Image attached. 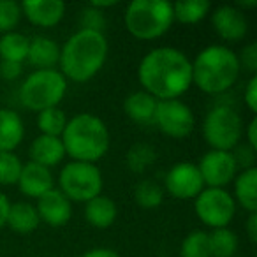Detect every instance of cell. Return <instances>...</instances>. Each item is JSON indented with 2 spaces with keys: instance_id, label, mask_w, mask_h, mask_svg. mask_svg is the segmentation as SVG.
Instances as JSON below:
<instances>
[{
  "instance_id": "obj_1",
  "label": "cell",
  "mask_w": 257,
  "mask_h": 257,
  "mask_svg": "<svg viewBox=\"0 0 257 257\" xmlns=\"http://www.w3.org/2000/svg\"><path fill=\"white\" fill-rule=\"evenodd\" d=\"M138 79L157 100L180 99L192 86V62L178 48H154L141 58Z\"/></svg>"
},
{
  "instance_id": "obj_2",
  "label": "cell",
  "mask_w": 257,
  "mask_h": 257,
  "mask_svg": "<svg viewBox=\"0 0 257 257\" xmlns=\"http://www.w3.org/2000/svg\"><path fill=\"white\" fill-rule=\"evenodd\" d=\"M109 53V44L104 34L76 30L60 48L58 71L74 83H86L99 74Z\"/></svg>"
},
{
  "instance_id": "obj_3",
  "label": "cell",
  "mask_w": 257,
  "mask_h": 257,
  "mask_svg": "<svg viewBox=\"0 0 257 257\" xmlns=\"http://www.w3.org/2000/svg\"><path fill=\"white\" fill-rule=\"evenodd\" d=\"M238 55L224 44H211L201 50L192 62V85L210 95L227 92L239 78Z\"/></svg>"
},
{
  "instance_id": "obj_4",
  "label": "cell",
  "mask_w": 257,
  "mask_h": 257,
  "mask_svg": "<svg viewBox=\"0 0 257 257\" xmlns=\"http://www.w3.org/2000/svg\"><path fill=\"white\" fill-rule=\"evenodd\" d=\"M60 140L65 157L95 164L107 154L111 138L102 118L92 113H79L67 120Z\"/></svg>"
},
{
  "instance_id": "obj_5",
  "label": "cell",
  "mask_w": 257,
  "mask_h": 257,
  "mask_svg": "<svg viewBox=\"0 0 257 257\" xmlns=\"http://www.w3.org/2000/svg\"><path fill=\"white\" fill-rule=\"evenodd\" d=\"M127 32L140 41H155L169 32L175 23L173 6L168 0H133L125 8Z\"/></svg>"
},
{
  "instance_id": "obj_6",
  "label": "cell",
  "mask_w": 257,
  "mask_h": 257,
  "mask_svg": "<svg viewBox=\"0 0 257 257\" xmlns=\"http://www.w3.org/2000/svg\"><path fill=\"white\" fill-rule=\"evenodd\" d=\"M67 86V79L58 69L34 71L20 85V102L27 109L41 113L50 107H57L64 100Z\"/></svg>"
},
{
  "instance_id": "obj_7",
  "label": "cell",
  "mask_w": 257,
  "mask_h": 257,
  "mask_svg": "<svg viewBox=\"0 0 257 257\" xmlns=\"http://www.w3.org/2000/svg\"><path fill=\"white\" fill-rule=\"evenodd\" d=\"M203 136L210 150L232 152L243 138L241 116L229 104H217L204 116Z\"/></svg>"
},
{
  "instance_id": "obj_8",
  "label": "cell",
  "mask_w": 257,
  "mask_h": 257,
  "mask_svg": "<svg viewBox=\"0 0 257 257\" xmlns=\"http://www.w3.org/2000/svg\"><path fill=\"white\" fill-rule=\"evenodd\" d=\"M58 183V190L71 203H88L90 199L102 194L104 178L97 164L71 161L60 169Z\"/></svg>"
},
{
  "instance_id": "obj_9",
  "label": "cell",
  "mask_w": 257,
  "mask_h": 257,
  "mask_svg": "<svg viewBox=\"0 0 257 257\" xmlns=\"http://www.w3.org/2000/svg\"><path fill=\"white\" fill-rule=\"evenodd\" d=\"M236 203L231 192L225 189L204 187L194 199V211L204 225L211 229L229 227L236 215Z\"/></svg>"
},
{
  "instance_id": "obj_10",
  "label": "cell",
  "mask_w": 257,
  "mask_h": 257,
  "mask_svg": "<svg viewBox=\"0 0 257 257\" xmlns=\"http://www.w3.org/2000/svg\"><path fill=\"white\" fill-rule=\"evenodd\" d=\"M154 125L162 134L173 140H185L194 133L196 116L189 104L180 99L159 100L155 109Z\"/></svg>"
},
{
  "instance_id": "obj_11",
  "label": "cell",
  "mask_w": 257,
  "mask_h": 257,
  "mask_svg": "<svg viewBox=\"0 0 257 257\" xmlns=\"http://www.w3.org/2000/svg\"><path fill=\"white\" fill-rule=\"evenodd\" d=\"M197 169L204 187L210 189H225L238 175V166L232 157V152L222 150H208L201 157Z\"/></svg>"
},
{
  "instance_id": "obj_12",
  "label": "cell",
  "mask_w": 257,
  "mask_h": 257,
  "mask_svg": "<svg viewBox=\"0 0 257 257\" xmlns=\"http://www.w3.org/2000/svg\"><path fill=\"white\" fill-rule=\"evenodd\" d=\"M204 189L203 178L197 169V164L192 162H178L171 166L164 178V192L173 196L175 199L187 201L196 199Z\"/></svg>"
},
{
  "instance_id": "obj_13",
  "label": "cell",
  "mask_w": 257,
  "mask_h": 257,
  "mask_svg": "<svg viewBox=\"0 0 257 257\" xmlns=\"http://www.w3.org/2000/svg\"><path fill=\"white\" fill-rule=\"evenodd\" d=\"M215 34L225 43H239L248 32V20L236 6L222 4L210 13Z\"/></svg>"
},
{
  "instance_id": "obj_14",
  "label": "cell",
  "mask_w": 257,
  "mask_h": 257,
  "mask_svg": "<svg viewBox=\"0 0 257 257\" xmlns=\"http://www.w3.org/2000/svg\"><path fill=\"white\" fill-rule=\"evenodd\" d=\"M22 6V13L32 25L41 29H53L64 20L65 4L62 0H27Z\"/></svg>"
},
{
  "instance_id": "obj_15",
  "label": "cell",
  "mask_w": 257,
  "mask_h": 257,
  "mask_svg": "<svg viewBox=\"0 0 257 257\" xmlns=\"http://www.w3.org/2000/svg\"><path fill=\"white\" fill-rule=\"evenodd\" d=\"M36 210L41 222H46L51 227H62L72 217V203L58 189L50 190L43 197H39Z\"/></svg>"
},
{
  "instance_id": "obj_16",
  "label": "cell",
  "mask_w": 257,
  "mask_h": 257,
  "mask_svg": "<svg viewBox=\"0 0 257 257\" xmlns=\"http://www.w3.org/2000/svg\"><path fill=\"white\" fill-rule=\"evenodd\" d=\"M18 187L23 196L39 199L46 192L55 189V180L48 168H43L36 162H27L20 173Z\"/></svg>"
},
{
  "instance_id": "obj_17",
  "label": "cell",
  "mask_w": 257,
  "mask_h": 257,
  "mask_svg": "<svg viewBox=\"0 0 257 257\" xmlns=\"http://www.w3.org/2000/svg\"><path fill=\"white\" fill-rule=\"evenodd\" d=\"M58 60H60V46L57 41L46 36H36L30 39L27 62L36 71L57 69Z\"/></svg>"
},
{
  "instance_id": "obj_18",
  "label": "cell",
  "mask_w": 257,
  "mask_h": 257,
  "mask_svg": "<svg viewBox=\"0 0 257 257\" xmlns=\"http://www.w3.org/2000/svg\"><path fill=\"white\" fill-rule=\"evenodd\" d=\"M30 162L43 166V168H55L65 159V150L60 138L44 136L39 134L30 145Z\"/></svg>"
},
{
  "instance_id": "obj_19",
  "label": "cell",
  "mask_w": 257,
  "mask_h": 257,
  "mask_svg": "<svg viewBox=\"0 0 257 257\" xmlns=\"http://www.w3.org/2000/svg\"><path fill=\"white\" fill-rule=\"evenodd\" d=\"M157 102L159 100L150 93H147L145 90H138V92L128 93L127 99L123 100V111L127 118H131L134 123L148 127V125H154Z\"/></svg>"
},
{
  "instance_id": "obj_20",
  "label": "cell",
  "mask_w": 257,
  "mask_h": 257,
  "mask_svg": "<svg viewBox=\"0 0 257 257\" xmlns=\"http://www.w3.org/2000/svg\"><path fill=\"white\" fill-rule=\"evenodd\" d=\"M25 138V123L15 109L0 107V152H15Z\"/></svg>"
},
{
  "instance_id": "obj_21",
  "label": "cell",
  "mask_w": 257,
  "mask_h": 257,
  "mask_svg": "<svg viewBox=\"0 0 257 257\" xmlns=\"http://www.w3.org/2000/svg\"><path fill=\"white\" fill-rule=\"evenodd\" d=\"M118 217V206L111 197L97 196L85 203V220L95 229H107Z\"/></svg>"
},
{
  "instance_id": "obj_22",
  "label": "cell",
  "mask_w": 257,
  "mask_h": 257,
  "mask_svg": "<svg viewBox=\"0 0 257 257\" xmlns=\"http://www.w3.org/2000/svg\"><path fill=\"white\" fill-rule=\"evenodd\" d=\"M234 182V203L236 206H241L248 213L257 211V168L245 169L239 175H236Z\"/></svg>"
},
{
  "instance_id": "obj_23",
  "label": "cell",
  "mask_w": 257,
  "mask_h": 257,
  "mask_svg": "<svg viewBox=\"0 0 257 257\" xmlns=\"http://www.w3.org/2000/svg\"><path fill=\"white\" fill-rule=\"evenodd\" d=\"M41 224L39 213H37L36 206L32 203H15L11 204L8 213V225L11 231L18 232V234H29L34 232Z\"/></svg>"
},
{
  "instance_id": "obj_24",
  "label": "cell",
  "mask_w": 257,
  "mask_h": 257,
  "mask_svg": "<svg viewBox=\"0 0 257 257\" xmlns=\"http://www.w3.org/2000/svg\"><path fill=\"white\" fill-rule=\"evenodd\" d=\"M171 6L175 22L182 25H196L211 13V4L208 0H180Z\"/></svg>"
},
{
  "instance_id": "obj_25",
  "label": "cell",
  "mask_w": 257,
  "mask_h": 257,
  "mask_svg": "<svg viewBox=\"0 0 257 257\" xmlns=\"http://www.w3.org/2000/svg\"><path fill=\"white\" fill-rule=\"evenodd\" d=\"M30 37H27L22 32H9L2 34L0 37V58L6 62H18L23 64L27 62L29 55Z\"/></svg>"
},
{
  "instance_id": "obj_26",
  "label": "cell",
  "mask_w": 257,
  "mask_h": 257,
  "mask_svg": "<svg viewBox=\"0 0 257 257\" xmlns=\"http://www.w3.org/2000/svg\"><path fill=\"white\" fill-rule=\"evenodd\" d=\"M208 241L211 257H234L239 246L238 234L229 227L211 229V232H208Z\"/></svg>"
},
{
  "instance_id": "obj_27",
  "label": "cell",
  "mask_w": 257,
  "mask_h": 257,
  "mask_svg": "<svg viewBox=\"0 0 257 257\" xmlns=\"http://www.w3.org/2000/svg\"><path fill=\"white\" fill-rule=\"evenodd\" d=\"M164 187L155 180H141L134 187V201L143 210H155L164 203Z\"/></svg>"
},
{
  "instance_id": "obj_28",
  "label": "cell",
  "mask_w": 257,
  "mask_h": 257,
  "mask_svg": "<svg viewBox=\"0 0 257 257\" xmlns=\"http://www.w3.org/2000/svg\"><path fill=\"white\" fill-rule=\"evenodd\" d=\"M155 159H157V152L152 145L136 143L125 154V166L133 173L140 175V173H145L148 168L155 164Z\"/></svg>"
},
{
  "instance_id": "obj_29",
  "label": "cell",
  "mask_w": 257,
  "mask_h": 257,
  "mask_svg": "<svg viewBox=\"0 0 257 257\" xmlns=\"http://www.w3.org/2000/svg\"><path fill=\"white\" fill-rule=\"evenodd\" d=\"M65 125H67V116H65L64 109H60L58 106L37 113V127L44 136L60 138Z\"/></svg>"
},
{
  "instance_id": "obj_30",
  "label": "cell",
  "mask_w": 257,
  "mask_h": 257,
  "mask_svg": "<svg viewBox=\"0 0 257 257\" xmlns=\"http://www.w3.org/2000/svg\"><path fill=\"white\" fill-rule=\"evenodd\" d=\"M180 257H211L206 231H192L180 245Z\"/></svg>"
},
{
  "instance_id": "obj_31",
  "label": "cell",
  "mask_w": 257,
  "mask_h": 257,
  "mask_svg": "<svg viewBox=\"0 0 257 257\" xmlns=\"http://www.w3.org/2000/svg\"><path fill=\"white\" fill-rule=\"evenodd\" d=\"M23 162L15 152H0V185H16Z\"/></svg>"
},
{
  "instance_id": "obj_32",
  "label": "cell",
  "mask_w": 257,
  "mask_h": 257,
  "mask_svg": "<svg viewBox=\"0 0 257 257\" xmlns=\"http://www.w3.org/2000/svg\"><path fill=\"white\" fill-rule=\"evenodd\" d=\"M23 18L22 6L15 0H0V34L15 32Z\"/></svg>"
},
{
  "instance_id": "obj_33",
  "label": "cell",
  "mask_w": 257,
  "mask_h": 257,
  "mask_svg": "<svg viewBox=\"0 0 257 257\" xmlns=\"http://www.w3.org/2000/svg\"><path fill=\"white\" fill-rule=\"evenodd\" d=\"M79 29L104 34V29H106V15H104V11H99V9L92 8V6H86L81 11V15H79Z\"/></svg>"
},
{
  "instance_id": "obj_34",
  "label": "cell",
  "mask_w": 257,
  "mask_h": 257,
  "mask_svg": "<svg viewBox=\"0 0 257 257\" xmlns=\"http://www.w3.org/2000/svg\"><path fill=\"white\" fill-rule=\"evenodd\" d=\"M255 155H257V150H253V148L248 147L246 143L238 145V147L232 150L234 162H236V166H238V169H241V171L255 168Z\"/></svg>"
},
{
  "instance_id": "obj_35",
  "label": "cell",
  "mask_w": 257,
  "mask_h": 257,
  "mask_svg": "<svg viewBox=\"0 0 257 257\" xmlns=\"http://www.w3.org/2000/svg\"><path fill=\"white\" fill-rule=\"evenodd\" d=\"M239 67L250 72V76H255L257 72V43L246 44L241 50V53L238 55Z\"/></svg>"
},
{
  "instance_id": "obj_36",
  "label": "cell",
  "mask_w": 257,
  "mask_h": 257,
  "mask_svg": "<svg viewBox=\"0 0 257 257\" xmlns=\"http://www.w3.org/2000/svg\"><path fill=\"white\" fill-rule=\"evenodd\" d=\"M243 102L250 113L257 111V74L250 76V79L246 81L245 90H243Z\"/></svg>"
},
{
  "instance_id": "obj_37",
  "label": "cell",
  "mask_w": 257,
  "mask_h": 257,
  "mask_svg": "<svg viewBox=\"0 0 257 257\" xmlns=\"http://www.w3.org/2000/svg\"><path fill=\"white\" fill-rule=\"evenodd\" d=\"M23 74V64L18 62H6L0 60V78L6 81H15Z\"/></svg>"
},
{
  "instance_id": "obj_38",
  "label": "cell",
  "mask_w": 257,
  "mask_h": 257,
  "mask_svg": "<svg viewBox=\"0 0 257 257\" xmlns=\"http://www.w3.org/2000/svg\"><path fill=\"white\" fill-rule=\"evenodd\" d=\"M245 128H246L245 131V143L248 145V147H252L253 150H257V118L253 116Z\"/></svg>"
},
{
  "instance_id": "obj_39",
  "label": "cell",
  "mask_w": 257,
  "mask_h": 257,
  "mask_svg": "<svg viewBox=\"0 0 257 257\" xmlns=\"http://www.w3.org/2000/svg\"><path fill=\"white\" fill-rule=\"evenodd\" d=\"M81 257H120V253L113 248H107V246H95V248L86 250Z\"/></svg>"
},
{
  "instance_id": "obj_40",
  "label": "cell",
  "mask_w": 257,
  "mask_h": 257,
  "mask_svg": "<svg viewBox=\"0 0 257 257\" xmlns=\"http://www.w3.org/2000/svg\"><path fill=\"white\" fill-rule=\"evenodd\" d=\"M246 236L252 243L257 241V211L255 213H248L246 218Z\"/></svg>"
},
{
  "instance_id": "obj_41",
  "label": "cell",
  "mask_w": 257,
  "mask_h": 257,
  "mask_svg": "<svg viewBox=\"0 0 257 257\" xmlns=\"http://www.w3.org/2000/svg\"><path fill=\"white\" fill-rule=\"evenodd\" d=\"M9 208H11V203H9L8 196L4 192H0V229L4 227L6 222H8Z\"/></svg>"
},
{
  "instance_id": "obj_42",
  "label": "cell",
  "mask_w": 257,
  "mask_h": 257,
  "mask_svg": "<svg viewBox=\"0 0 257 257\" xmlns=\"http://www.w3.org/2000/svg\"><path fill=\"white\" fill-rule=\"evenodd\" d=\"M88 6L99 9V11H104V9L114 8V6H116V0H93V2H90Z\"/></svg>"
},
{
  "instance_id": "obj_43",
  "label": "cell",
  "mask_w": 257,
  "mask_h": 257,
  "mask_svg": "<svg viewBox=\"0 0 257 257\" xmlns=\"http://www.w3.org/2000/svg\"><path fill=\"white\" fill-rule=\"evenodd\" d=\"M255 6H257V0H239L236 8H238L239 11L245 13V9H253Z\"/></svg>"
}]
</instances>
